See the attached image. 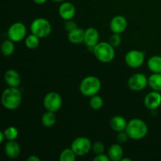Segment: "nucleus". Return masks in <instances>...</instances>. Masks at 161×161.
Listing matches in <instances>:
<instances>
[{
    "mask_svg": "<svg viewBox=\"0 0 161 161\" xmlns=\"http://www.w3.org/2000/svg\"><path fill=\"white\" fill-rule=\"evenodd\" d=\"M110 160L119 161L124 157V149L122 146L118 144H113L108 149V154Z\"/></svg>",
    "mask_w": 161,
    "mask_h": 161,
    "instance_id": "obj_18",
    "label": "nucleus"
},
{
    "mask_svg": "<svg viewBox=\"0 0 161 161\" xmlns=\"http://www.w3.org/2000/svg\"><path fill=\"white\" fill-rule=\"evenodd\" d=\"M144 104L147 108L150 110H155L161 105V94L159 91H153L149 93L146 96Z\"/></svg>",
    "mask_w": 161,
    "mask_h": 161,
    "instance_id": "obj_13",
    "label": "nucleus"
},
{
    "mask_svg": "<svg viewBox=\"0 0 161 161\" xmlns=\"http://www.w3.org/2000/svg\"><path fill=\"white\" fill-rule=\"evenodd\" d=\"M40 158L38 157L36 155H32V156H30L27 158V161H40Z\"/></svg>",
    "mask_w": 161,
    "mask_h": 161,
    "instance_id": "obj_33",
    "label": "nucleus"
},
{
    "mask_svg": "<svg viewBox=\"0 0 161 161\" xmlns=\"http://www.w3.org/2000/svg\"><path fill=\"white\" fill-rule=\"evenodd\" d=\"M148 69L153 73H161V56H153L147 61Z\"/></svg>",
    "mask_w": 161,
    "mask_h": 161,
    "instance_id": "obj_20",
    "label": "nucleus"
},
{
    "mask_svg": "<svg viewBox=\"0 0 161 161\" xmlns=\"http://www.w3.org/2000/svg\"><path fill=\"white\" fill-rule=\"evenodd\" d=\"M47 1H48V0H33V2H34L36 4H38V5L44 4V3H47Z\"/></svg>",
    "mask_w": 161,
    "mask_h": 161,
    "instance_id": "obj_34",
    "label": "nucleus"
},
{
    "mask_svg": "<svg viewBox=\"0 0 161 161\" xmlns=\"http://www.w3.org/2000/svg\"><path fill=\"white\" fill-rule=\"evenodd\" d=\"M126 132L129 138L134 140H140L144 138L148 133V126L142 119L135 118L127 123Z\"/></svg>",
    "mask_w": 161,
    "mask_h": 161,
    "instance_id": "obj_2",
    "label": "nucleus"
},
{
    "mask_svg": "<svg viewBox=\"0 0 161 161\" xmlns=\"http://www.w3.org/2000/svg\"><path fill=\"white\" fill-rule=\"evenodd\" d=\"M128 138H129V136L127 134V132H126V130L118 132L117 136H116V140H117L118 143H119V144L125 143L128 140Z\"/></svg>",
    "mask_w": 161,
    "mask_h": 161,
    "instance_id": "obj_30",
    "label": "nucleus"
},
{
    "mask_svg": "<svg viewBox=\"0 0 161 161\" xmlns=\"http://www.w3.org/2000/svg\"><path fill=\"white\" fill-rule=\"evenodd\" d=\"M39 39L40 38H39L37 36L31 33V35H28L25 38V46L27 47V48L30 49V50H35V49H36L39 47Z\"/></svg>",
    "mask_w": 161,
    "mask_h": 161,
    "instance_id": "obj_24",
    "label": "nucleus"
},
{
    "mask_svg": "<svg viewBox=\"0 0 161 161\" xmlns=\"http://www.w3.org/2000/svg\"><path fill=\"white\" fill-rule=\"evenodd\" d=\"M75 157L76 155L72 148H67L61 151L59 156V160L60 161H74L75 160Z\"/></svg>",
    "mask_w": 161,
    "mask_h": 161,
    "instance_id": "obj_25",
    "label": "nucleus"
},
{
    "mask_svg": "<svg viewBox=\"0 0 161 161\" xmlns=\"http://www.w3.org/2000/svg\"><path fill=\"white\" fill-rule=\"evenodd\" d=\"M90 106L94 110H99L102 108L104 105V101L101 96L95 94L90 98Z\"/></svg>",
    "mask_w": 161,
    "mask_h": 161,
    "instance_id": "obj_26",
    "label": "nucleus"
},
{
    "mask_svg": "<svg viewBox=\"0 0 161 161\" xmlns=\"http://www.w3.org/2000/svg\"><path fill=\"white\" fill-rule=\"evenodd\" d=\"M110 159L108 155H105V153L98 154L96 155V157L94 158V161H109Z\"/></svg>",
    "mask_w": 161,
    "mask_h": 161,
    "instance_id": "obj_32",
    "label": "nucleus"
},
{
    "mask_svg": "<svg viewBox=\"0 0 161 161\" xmlns=\"http://www.w3.org/2000/svg\"><path fill=\"white\" fill-rule=\"evenodd\" d=\"M148 85V78L142 73H136L128 80V86L131 91H140L144 90Z\"/></svg>",
    "mask_w": 161,
    "mask_h": 161,
    "instance_id": "obj_10",
    "label": "nucleus"
},
{
    "mask_svg": "<svg viewBox=\"0 0 161 161\" xmlns=\"http://www.w3.org/2000/svg\"><path fill=\"white\" fill-rule=\"evenodd\" d=\"M14 42H13L10 39L4 40L1 46V51L3 54L6 57H9L14 53Z\"/></svg>",
    "mask_w": 161,
    "mask_h": 161,
    "instance_id": "obj_23",
    "label": "nucleus"
},
{
    "mask_svg": "<svg viewBox=\"0 0 161 161\" xmlns=\"http://www.w3.org/2000/svg\"><path fill=\"white\" fill-rule=\"evenodd\" d=\"M43 106L47 111L57 113L62 106V98L58 92L51 91L46 94L43 99Z\"/></svg>",
    "mask_w": 161,
    "mask_h": 161,
    "instance_id": "obj_7",
    "label": "nucleus"
},
{
    "mask_svg": "<svg viewBox=\"0 0 161 161\" xmlns=\"http://www.w3.org/2000/svg\"><path fill=\"white\" fill-rule=\"evenodd\" d=\"M105 149V145L102 142H94V144L92 145V151L96 154V155L104 153Z\"/></svg>",
    "mask_w": 161,
    "mask_h": 161,
    "instance_id": "obj_29",
    "label": "nucleus"
},
{
    "mask_svg": "<svg viewBox=\"0 0 161 161\" xmlns=\"http://www.w3.org/2000/svg\"><path fill=\"white\" fill-rule=\"evenodd\" d=\"M92 145L89 138L81 136L73 140L71 145V148L75 155L78 157H83L86 155L92 149Z\"/></svg>",
    "mask_w": 161,
    "mask_h": 161,
    "instance_id": "obj_6",
    "label": "nucleus"
},
{
    "mask_svg": "<svg viewBox=\"0 0 161 161\" xmlns=\"http://www.w3.org/2000/svg\"><path fill=\"white\" fill-rule=\"evenodd\" d=\"M145 61L144 52L138 50H132L127 52L125 56V62L129 67L137 69L141 67Z\"/></svg>",
    "mask_w": 161,
    "mask_h": 161,
    "instance_id": "obj_9",
    "label": "nucleus"
},
{
    "mask_svg": "<svg viewBox=\"0 0 161 161\" xmlns=\"http://www.w3.org/2000/svg\"><path fill=\"white\" fill-rule=\"evenodd\" d=\"M127 27V20L125 17L122 15L115 16L110 21V29L113 33L121 34Z\"/></svg>",
    "mask_w": 161,
    "mask_h": 161,
    "instance_id": "obj_12",
    "label": "nucleus"
},
{
    "mask_svg": "<svg viewBox=\"0 0 161 161\" xmlns=\"http://www.w3.org/2000/svg\"><path fill=\"white\" fill-rule=\"evenodd\" d=\"M127 121L122 116H115L110 120V127L114 131L120 132L126 130Z\"/></svg>",
    "mask_w": 161,
    "mask_h": 161,
    "instance_id": "obj_17",
    "label": "nucleus"
},
{
    "mask_svg": "<svg viewBox=\"0 0 161 161\" xmlns=\"http://www.w3.org/2000/svg\"><path fill=\"white\" fill-rule=\"evenodd\" d=\"M26 27L21 22H15L9 26L7 31V36L10 40L14 42H18L23 40L26 36Z\"/></svg>",
    "mask_w": 161,
    "mask_h": 161,
    "instance_id": "obj_8",
    "label": "nucleus"
},
{
    "mask_svg": "<svg viewBox=\"0 0 161 161\" xmlns=\"http://www.w3.org/2000/svg\"><path fill=\"white\" fill-rule=\"evenodd\" d=\"M5 154L10 159H16L20 154V146L15 140L8 141L5 144Z\"/></svg>",
    "mask_w": 161,
    "mask_h": 161,
    "instance_id": "obj_15",
    "label": "nucleus"
},
{
    "mask_svg": "<svg viewBox=\"0 0 161 161\" xmlns=\"http://www.w3.org/2000/svg\"><path fill=\"white\" fill-rule=\"evenodd\" d=\"M4 139H6V138H5L4 133H3V130H1V131H0V142H3L4 141Z\"/></svg>",
    "mask_w": 161,
    "mask_h": 161,
    "instance_id": "obj_35",
    "label": "nucleus"
},
{
    "mask_svg": "<svg viewBox=\"0 0 161 161\" xmlns=\"http://www.w3.org/2000/svg\"><path fill=\"white\" fill-rule=\"evenodd\" d=\"M99 42V32L96 28L91 27L85 30L84 43L87 48L94 50V47Z\"/></svg>",
    "mask_w": 161,
    "mask_h": 161,
    "instance_id": "obj_11",
    "label": "nucleus"
},
{
    "mask_svg": "<svg viewBox=\"0 0 161 161\" xmlns=\"http://www.w3.org/2000/svg\"><path fill=\"white\" fill-rule=\"evenodd\" d=\"M4 80L6 84L11 87H18L20 84V76L17 71L9 69L4 74Z\"/></svg>",
    "mask_w": 161,
    "mask_h": 161,
    "instance_id": "obj_16",
    "label": "nucleus"
},
{
    "mask_svg": "<svg viewBox=\"0 0 161 161\" xmlns=\"http://www.w3.org/2000/svg\"><path fill=\"white\" fill-rule=\"evenodd\" d=\"M148 85L153 91H161V73H153L148 78Z\"/></svg>",
    "mask_w": 161,
    "mask_h": 161,
    "instance_id": "obj_22",
    "label": "nucleus"
},
{
    "mask_svg": "<svg viewBox=\"0 0 161 161\" xmlns=\"http://www.w3.org/2000/svg\"><path fill=\"white\" fill-rule=\"evenodd\" d=\"M60 17L64 20H72L75 15V7L72 3L63 2L58 9Z\"/></svg>",
    "mask_w": 161,
    "mask_h": 161,
    "instance_id": "obj_14",
    "label": "nucleus"
},
{
    "mask_svg": "<svg viewBox=\"0 0 161 161\" xmlns=\"http://www.w3.org/2000/svg\"><path fill=\"white\" fill-rule=\"evenodd\" d=\"M1 101L5 108L8 110H15L21 104V93L17 87L9 86L3 91Z\"/></svg>",
    "mask_w": 161,
    "mask_h": 161,
    "instance_id": "obj_1",
    "label": "nucleus"
},
{
    "mask_svg": "<svg viewBox=\"0 0 161 161\" xmlns=\"http://www.w3.org/2000/svg\"><path fill=\"white\" fill-rule=\"evenodd\" d=\"M94 56L100 62L109 63L115 58L114 47L107 42H100L94 47Z\"/></svg>",
    "mask_w": 161,
    "mask_h": 161,
    "instance_id": "obj_4",
    "label": "nucleus"
},
{
    "mask_svg": "<svg viewBox=\"0 0 161 161\" xmlns=\"http://www.w3.org/2000/svg\"><path fill=\"white\" fill-rule=\"evenodd\" d=\"M102 88V83L97 77L89 75L82 80L80 84V91L83 95L92 97L97 94Z\"/></svg>",
    "mask_w": 161,
    "mask_h": 161,
    "instance_id": "obj_3",
    "label": "nucleus"
},
{
    "mask_svg": "<svg viewBox=\"0 0 161 161\" xmlns=\"http://www.w3.org/2000/svg\"><path fill=\"white\" fill-rule=\"evenodd\" d=\"M78 28L76 23L75 21L72 20H65V23H64V28H65L66 31L68 32H70V31H73V30L76 29Z\"/></svg>",
    "mask_w": 161,
    "mask_h": 161,
    "instance_id": "obj_31",
    "label": "nucleus"
},
{
    "mask_svg": "<svg viewBox=\"0 0 161 161\" xmlns=\"http://www.w3.org/2000/svg\"><path fill=\"white\" fill-rule=\"evenodd\" d=\"M121 42H122V39H121L120 34H117V33H113L109 38V42L113 47H117L120 45Z\"/></svg>",
    "mask_w": 161,
    "mask_h": 161,
    "instance_id": "obj_28",
    "label": "nucleus"
},
{
    "mask_svg": "<svg viewBox=\"0 0 161 161\" xmlns=\"http://www.w3.org/2000/svg\"><path fill=\"white\" fill-rule=\"evenodd\" d=\"M30 30L32 34L36 35L40 39H42L50 36L52 31V26L48 20L42 17H39L35 19L31 22L30 25Z\"/></svg>",
    "mask_w": 161,
    "mask_h": 161,
    "instance_id": "obj_5",
    "label": "nucleus"
},
{
    "mask_svg": "<svg viewBox=\"0 0 161 161\" xmlns=\"http://www.w3.org/2000/svg\"><path fill=\"white\" fill-rule=\"evenodd\" d=\"M55 113H56L50 111H47L45 113H43L42 118H41V122H42V124L44 127H51L56 124L57 117Z\"/></svg>",
    "mask_w": 161,
    "mask_h": 161,
    "instance_id": "obj_21",
    "label": "nucleus"
},
{
    "mask_svg": "<svg viewBox=\"0 0 161 161\" xmlns=\"http://www.w3.org/2000/svg\"><path fill=\"white\" fill-rule=\"evenodd\" d=\"M53 2H55V3H63L64 2V0H52Z\"/></svg>",
    "mask_w": 161,
    "mask_h": 161,
    "instance_id": "obj_37",
    "label": "nucleus"
},
{
    "mask_svg": "<svg viewBox=\"0 0 161 161\" xmlns=\"http://www.w3.org/2000/svg\"><path fill=\"white\" fill-rule=\"evenodd\" d=\"M85 31L82 28H77L73 31L68 32V39L69 42L73 44H80L84 42Z\"/></svg>",
    "mask_w": 161,
    "mask_h": 161,
    "instance_id": "obj_19",
    "label": "nucleus"
},
{
    "mask_svg": "<svg viewBox=\"0 0 161 161\" xmlns=\"http://www.w3.org/2000/svg\"><path fill=\"white\" fill-rule=\"evenodd\" d=\"M121 161H131V159L130 158H122Z\"/></svg>",
    "mask_w": 161,
    "mask_h": 161,
    "instance_id": "obj_36",
    "label": "nucleus"
},
{
    "mask_svg": "<svg viewBox=\"0 0 161 161\" xmlns=\"http://www.w3.org/2000/svg\"><path fill=\"white\" fill-rule=\"evenodd\" d=\"M3 133H4L5 138H6L7 141H13V140H16L19 135L18 130H17L15 127H13V126L5 129Z\"/></svg>",
    "mask_w": 161,
    "mask_h": 161,
    "instance_id": "obj_27",
    "label": "nucleus"
}]
</instances>
